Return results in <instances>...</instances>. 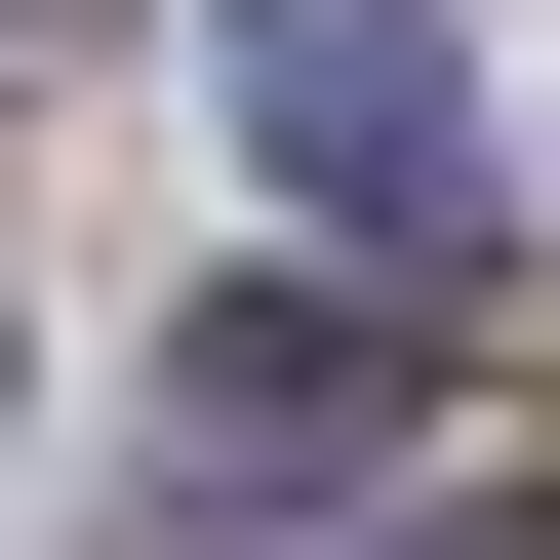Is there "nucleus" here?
Listing matches in <instances>:
<instances>
[{"mask_svg":"<svg viewBox=\"0 0 560 560\" xmlns=\"http://www.w3.org/2000/svg\"><path fill=\"white\" fill-rule=\"evenodd\" d=\"M400 560H560V480H480V521H400Z\"/></svg>","mask_w":560,"mask_h":560,"instance_id":"obj_3","label":"nucleus"},{"mask_svg":"<svg viewBox=\"0 0 560 560\" xmlns=\"http://www.w3.org/2000/svg\"><path fill=\"white\" fill-rule=\"evenodd\" d=\"M361 441H400V280H280V320L161 361V480L200 521H280V480H361Z\"/></svg>","mask_w":560,"mask_h":560,"instance_id":"obj_2","label":"nucleus"},{"mask_svg":"<svg viewBox=\"0 0 560 560\" xmlns=\"http://www.w3.org/2000/svg\"><path fill=\"white\" fill-rule=\"evenodd\" d=\"M200 81H241V161L320 200L361 280H480V40H441V0H241Z\"/></svg>","mask_w":560,"mask_h":560,"instance_id":"obj_1","label":"nucleus"}]
</instances>
